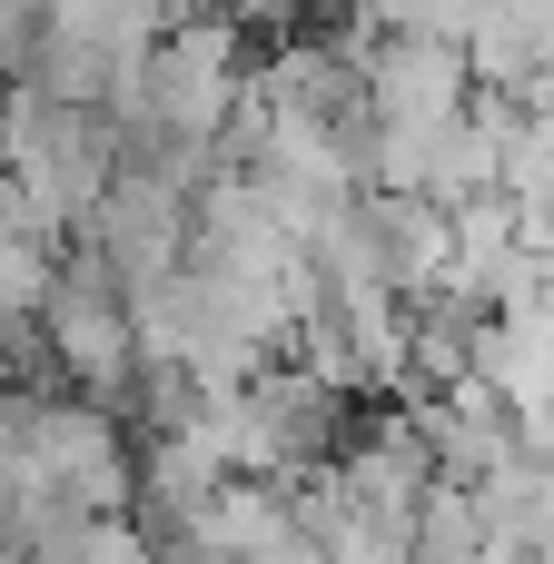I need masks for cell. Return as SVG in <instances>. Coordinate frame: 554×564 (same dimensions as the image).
Segmentation results:
<instances>
[{
    "instance_id": "obj_2",
    "label": "cell",
    "mask_w": 554,
    "mask_h": 564,
    "mask_svg": "<svg viewBox=\"0 0 554 564\" xmlns=\"http://www.w3.org/2000/svg\"><path fill=\"white\" fill-rule=\"evenodd\" d=\"M0 178L30 198V218L59 238V228H89L99 188L119 178V139H109V119L59 109L50 89L20 79V89L0 99Z\"/></svg>"
},
{
    "instance_id": "obj_1",
    "label": "cell",
    "mask_w": 554,
    "mask_h": 564,
    "mask_svg": "<svg viewBox=\"0 0 554 564\" xmlns=\"http://www.w3.org/2000/svg\"><path fill=\"white\" fill-rule=\"evenodd\" d=\"M129 476L139 466H129L119 426L89 397H20V426H10V525H40V516H119Z\"/></svg>"
},
{
    "instance_id": "obj_5",
    "label": "cell",
    "mask_w": 554,
    "mask_h": 564,
    "mask_svg": "<svg viewBox=\"0 0 554 564\" xmlns=\"http://www.w3.org/2000/svg\"><path fill=\"white\" fill-rule=\"evenodd\" d=\"M89 258L119 288H149V278L188 268V188L169 169H149V159H119V178L89 208Z\"/></svg>"
},
{
    "instance_id": "obj_8",
    "label": "cell",
    "mask_w": 554,
    "mask_h": 564,
    "mask_svg": "<svg viewBox=\"0 0 554 564\" xmlns=\"http://www.w3.org/2000/svg\"><path fill=\"white\" fill-rule=\"evenodd\" d=\"M416 10L426 0H357V20H377V30H416Z\"/></svg>"
},
{
    "instance_id": "obj_6",
    "label": "cell",
    "mask_w": 554,
    "mask_h": 564,
    "mask_svg": "<svg viewBox=\"0 0 554 564\" xmlns=\"http://www.w3.org/2000/svg\"><path fill=\"white\" fill-rule=\"evenodd\" d=\"M40 347L59 357V377H79V387H89V406H99V397H119V387L139 377L129 288H119L99 258L59 268V288H50V307H40Z\"/></svg>"
},
{
    "instance_id": "obj_4",
    "label": "cell",
    "mask_w": 554,
    "mask_h": 564,
    "mask_svg": "<svg viewBox=\"0 0 554 564\" xmlns=\"http://www.w3.org/2000/svg\"><path fill=\"white\" fill-rule=\"evenodd\" d=\"M406 297L387 288H317L307 327H297V367L327 397H367V387H406Z\"/></svg>"
},
{
    "instance_id": "obj_3",
    "label": "cell",
    "mask_w": 554,
    "mask_h": 564,
    "mask_svg": "<svg viewBox=\"0 0 554 564\" xmlns=\"http://www.w3.org/2000/svg\"><path fill=\"white\" fill-rule=\"evenodd\" d=\"M238 99H248V59H238V30L228 20H169L159 50L139 59V99L119 109L149 149H208L218 129H238Z\"/></svg>"
},
{
    "instance_id": "obj_7",
    "label": "cell",
    "mask_w": 554,
    "mask_h": 564,
    "mask_svg": "<svg viewBox=\"0 0 554 564\" xmlns=\"http://www.w3.org/2000/svg\"><path fill=\"white\" fill-rule=\"evenodd\" d=\"M466 109H476V69L456 40L387 30L367 50V129H456Z\"/></svg>"
},
{
    "instance_id": "obj_9",
    "label": "cell",
    "mask_w": 554,
    "mask_h": 564,
    "mask_svg": "<svg viewBox=\"0 0 554 564\" xmlns=\"http://www.w3.org/2000/svg\"><path fill=\"white\" fill-rule=\"evenodd\" d=\"M198 10H208V20H228V30H238V20H268V10H278V0H198Z\"/></svg>"
}]
</instances>
